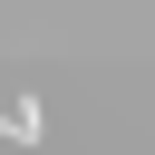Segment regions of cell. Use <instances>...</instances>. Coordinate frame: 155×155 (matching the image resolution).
Wrapping results in <instances>:
<instances>
[{"instance_id": "cell-1", "label": "cell", "mask_w": 155, "mask_h": 155, "mask_svg": "<svg viewBox=\"0 0 155 155\" xmlns=\"http://www.w3.org/2000/svg\"><path fill=\"white\" fill-rule=\"evenodd\" d=\"M0 136H10V97H0Z\"/></svg>"}]
</instances>
